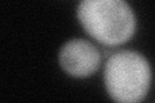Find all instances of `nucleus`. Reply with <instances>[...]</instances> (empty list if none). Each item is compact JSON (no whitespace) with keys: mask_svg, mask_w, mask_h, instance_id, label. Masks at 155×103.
<instances>
[{"mask_svg":"<svg viewBox=\"0 0 155 103\" xmlns=\"http://www.w3.org/2000/svg\"><path fill=\"white\" fill-rule=\"evenodd\" d=\"M76 16L85 32L104 45H120L136 31L134 12L125 0H81Z\"/></svg>","mask_w":155,"mask_h":103,"instance_id":"1","label":"nucleus"},{"mask_svg":"<svg viewBox=\"0 0 155 103\" xmlns=\"http://www.w3.org/2000/svg\"><path fill=\"white\" fill-rule=\"evenodd\" d=\"M104 82L111 99L122 103L140 102L151 85V67L138 52L119 50L106 62Z\"/></svg>","mask_w":155,"mask_h":103,"instance_id":"2","label":"nucleus"},{"mask_svg":"<svg viewBox=\"0 0 155 103\" xmlns=\"http://www.w3.org/2000/svg\"><path fill=\"white\" fill-rule=\"evenodd\" d=\"M61 68L72 77H87L97 71L101 54L93 44L84 39L66 41L58 53Z\"/></svg>","mask_w":155,"mask_h":103,"instance_id":"3","label":"nucleus"}]
</instances>
